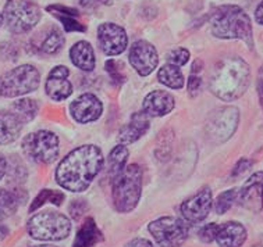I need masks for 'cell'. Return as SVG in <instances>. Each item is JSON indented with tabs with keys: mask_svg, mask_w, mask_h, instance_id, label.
<instances>
[{
	"mask_svg": "<svg viewBox=\"0 0 263 247\" xmlns=\"http://www.w3.org/2000/svg\"><path fill=\"white\" fill-rule=\"evenodd\" d=\"M103 154L95 145H84L74 149L56 168V181L63 189L81 193L89 188L95 176L103 168Z\"/></svg>",
	"mask_w": 263,
	"mask_h": 247,
	"instance_id": "cell-1",
	"label": "cell"
},
{
	"mask_svg": "<svg viewBox=\"0 0 263 247\" xmlns=\"http://www.w3.org/2000/svg\"><path fill=\"white\" fill-rule=\"evenodd\" d=\"M251 84V68L241 57H226L217 63L211 74L212 93L224 100L234 101L244 95Z\"/></svg>",
	"mask_w": 263,
	"mask_h": 247,
	"instance_id": "cell-2",
	"label": "cell"
},
{
	"mask_svg": "<svg viewBox=\"0 0 263 247\" xmlns=\"http://www.w3.org/2000/svg\"><path fill=\"white\" fill-rule=\"evenodd\" d=\"M211 29L216 38L241 39L249 48L254 46L251 18L239 6H220L212 15Z\"/></svg>",
	"mask_w": 263,
	"mask_h": 247,
	"instance_id": "cell-3",
	"label": "cell"
},
{
	"mask_svg": "<svg viewBox=\"0 0 263 247\" xmlns=\"http://www.w3.org/2000/svg\"><path fill=\"white\" fill-rule=\"evenodd\" d=\"M142 190V170L129 164L111 181V195L119 213H129L137 207Z\"/></svg>",
	"mask_w": 263,
	"mask_h": 247,
	"instance_id": "cell-4",
	"label": "cell"
},
{
	"mask_svg": "<svg viewBox=\"0 0 263 247\" xmlns=\"http://www.w3.org/2000/svg\"><path fill=\"white\" fill-rule=\"evenodd\" d=\"M27 231L32 239L43 242H58L71 232V221L67 215L56 211H42L32 215L27 223Z\"/></svg>",
	"mask_w": 263,
	"mask_h": 247,
	"instance_id": "cell-5",
	"label": "cell"
},
{
	"mask_svg": "<svg viewBox=\"0 0 263 247\" xmlns=\"http://www.w3.org/2000/svg\"><path fill=\"white\" fill-rule=\"evenodd\" d=\"M42 17V11L35 0H7L3 18L13 33H27L34 29Z\"/></svg>",
	"mask_w": 263,
	"mask_h": 247,
	"instance_id": "cell-6",
	"label": "cell"
},
{
	"mask_svg": "<svg viewBox=\"0 0 263 247\" xmlns=\"http://www.w3.org/2000/svg\"><path fill=\"white\" fill-rule=\"evenodd\" d=\"M41 84V74L31 64H23L0 75V96L18 97L35 92Z\"/></svg>",
	"mask_w": 263,
	"mask_h": 247,
	"instance_id": "cell-7",
	"label": "cell"
},
{
	"mask_svg": "<svg viewBox=\"0 0 263 247\" xmlns=\"http://www.w3.org/2000/svg\"><path fill=\"white\" fill-rule=\"evenodd\" d=\"M21 149L31 161L52 164L60 153V142L56 133L50 131H36L23 139Z\"/></svg>",
	"mask_w": 263,
	"mask_h": 247,
	"instance_id": "cell-8",
	"label": "cell"
},
{
	"mask_svg": "<svg viewBox=\"0 0 263 247\" xmlns=\"http://www.w3.org/2000/svg\"><path fill=\"white\" fill-rule=\"evenodd\" d=\"M149 232L160 247H180L188 238V225L176 217H162L149 223Z\"/></svg>",
	"mask_w": 263,
	"mask_h": 247,
	"instance_id": "cell-9",
	"label": "cell"
},
{
	"mask_svg": "<svg viewBox=\"0 0 263 247\" xmlns=\"http://www.w3.org/2000/svg\"><path fill=\"white\" fill-rule=\"evenodd\" d=\"M239 113L235 107H221L212 113L206 122V135L213 143H223L234 135Z\"/></svg>",
	"mask_w": 263,
	"mask_h": 247,
	"instance_id": "cell-10",
	"label": "cell"
},
{
	"mask_svg": "<svg viewBox=\"0 0 263 247\" xmlns=\"http://www.w3.org/2000/svg\"><path fill=\"white\" fill-rule=\"evenodd\" d=\"M98 42L106 56H119L128 45L125 29L113 23H105L98 28Z\"/></svg>",
	"mask_w": 263,
	"mask_h": 247,
	"instance_id": "cell-11",
	"label": "cell"
},
{
	"mask_svg": "<svg viewBox=\"0 0 263 247\" xmlns=\"http://www.w3.org/2000/svg\"><path fill=\"white\" fill-rule=\"evenodd\" d=\"M128 58L131 66L141 76L151 75L159 63L156 49L146 40H137L129 49Z\"/></svg>",
	"mask_w": 263,
	"mask_h": 247,
	"instance_id": "cell-12",
	"label": "cell"
},
{
	"mask_svg": "<svg viewBox=\"0 0 263 247\" xmlns=\"http://www.w3.org/2000/svg\"><path fill=\"white\" fill-rule=\"evenodd\" d=\"M212 190L203 188L196 195L185 200L181 204V214L187 222L199 223L209 215L212 210Z\"/></svg>",
	"mask_w": 263,
	"mask_h": 247,
	"instance_id": "cell-13",
	"label": "cell"
},
{
	"mask_svg": "<svg viewBox=\"0 0 263 247\" xmlns=\"http://www.w3.org/2000/svg\"><path fill=\"white\" fill-rule=\"evenodd\" d=\"M103 113V105L95 95L84 93L78 96L70 105V114L77 122L88 123L101 118Z\"/></svg>",
	"mask_w": 263,
	"mask_h": 247,
	"instance_id": "cell-14",
	"label": "cell"
},
{
	"mask_svg": "<svg viewBox=\"0 0 263 247\" xmlns=\"http://www.w3.org/2000/svg\"><path fill=\"white\" fill-rule=\"evenodd\" d=\"M237 201L254 213L263 209V172H256L245 182L242 189L238 190Z\"/></svg>",
	"mask_w": 263,
	"mask_h": 247,
	"instance_id": "cell-15",
	"label": "cell"
},
{
	"mask_svg": "<svg viewBox=\"0 0 263 247\" xmlns=\"http://www.w3.org/2000/svg\"><path fill=\"white\" fill-rule=\"evenodd\" d=\"M68 71L67 67L58 66L49 72L48 79L45 84V91L46 95L54 101H62L70 97L72 93L71 82L68 81Z\"/></svg>",
	"mask_w": 263,
	"mask_h": 247,
	"instance_id": "cell-16",
	"label": "cell"
},
{
	"mask_svg": "<svg viewBox=\"0 0 263 247\" xmlns=\"http://www.w3.org/2000/svg\"><path fill=\"white\" fill-rule=\"evenodd\" d=\"M176 106L174 97L166 91H153L145 97L142 110L149 117H163L172 113Z\"/></svg>",
	"mask_w": 263,
	"mask_h": 247,
	"instance_id": "cell-17",
	"label": "cell"
},
{
	"mask_svg": "<svg viewBox=\"0 0 263 247\" xmlns=\"http://www.w3.org/2000/svg\"><path fill=\"white\" fill-rule=\"evenodd\" d=\"M247 229L242 223L229 221L219 225L216 242L220 247H241L247 240Z\"/></svg>",
	"mask_w": 263,
	"mask_h": 247,
	"instance_id": "cell-18",
	"label": "cell"
},
{
	"mask_svg": "<svg viewBox=\"0 0 263 247\" xmlns=\"http://www.w3.org/2000/svg\"><path fill=\"white\" fill-rule=\"evenodd\" d=\"M151 122H149V115L145 114L144 111L135 113L128 123H125L123 128L120 129L119 142L123 145L137 142L139 138H142L145 133L148 132Z\"/></svg>",
	"mask_w": 263,
	"mask_h": 247,
	"instance_id": "cell-19",
	"label": "cell"
},
{
	"mask_svg": "<svg viewBox=\"0 0 263 247\" xmlns=\"http://www.w3.org/2000/svg\"><path fill=\"white\" fill-rule=\"evenodd\" d=\"M63 45H64V35L56 27L38 33V36L34 39L35 50L42 54H56L62 50Z\"/></svg>",
	"mask_w": 263,
	"mask_h": 247,
	"instance_id": "cell-20",
	"label": "cell"
},
{
	"mask_svg": "<svg viewBox=\"0 0 263 247\" xmlns=\"http://www.w3.org/2000/svg\"><path fill=\"white\" fill-rule=\"evenodd\" d=\"M24 122L13 111H0V145L17 140Z\"/></svg>",
	"mask_w": 263,
	"mask_h": 247,
	"instance_id": "cell-21",
	"label": "cell"
},
{
	"mask_svg": "<svg viewBox=\"0 0 263 247\" xmlns=\"http://www.w3.org/2000/svg\"><path fill=\"white\" fill-rule=\"evenodd\" d=\"M70 58H71L72 64L82 71L89 72L95 68V52L92 49L91 43L85 42V40L77 42L70 49Z\"/></svg>",
	"mask_w": 263,
	"mask_h": 247,
	"instance_id": "cell-22",
	"label": "cell"
},
{
	"mask_svg": "<svg viewBox=\"0 0 263 247\" xmlns=\"http://www.w3.org/2000/svg\"><path fill=\"white\" fill-rule=\"evenodd\" d=\"M102 240H103V236H102L101 229L98 228L93 219L88 218L82 223L81 228L78 229L72 247H95Z\"/></svg>",
	"mask_w": 263,
	"mask_h": 247,
	"instance_id": "cell-23",
	"label": "cell"
},
{
	"mask_svg": "<svg viewBox=\"0 0 263 247\" xmlns=\"http://www.w3.org/2000/svg\"><path fill=\"white\" fill-rule=\"evenodd\" d=\"M46 10L60 19V23H62L67 32H84L85 31V27L80 24L76 19V17L78 15V11L76 9H70V7L58 5L49 6Z\"/></svg>",
	"mask_w": 263,
	"mask_h": 247,
	"instance_id": "cell-24",
	"label": "cell"
},
{
	"mask_svg": "<svg viewBox=\"0 0 263 247\" xmlns=\"http://www.w3.org/2000/svg\"><path fill=\"white\" fill-rule=\"evenodd\" d=\"M158 79L160 84L170 89H181L184 86V75L180 67L167 63L158 71Z\"/></svg>",
	"mask_w": 263,
	"mask_h": 247,
	"instance_id": "cell-25",
	"label": "cell"
},
{
	"mask_svg": "<svg viewBox=\"0 0 263 247\" xmlns=\"http://www.w3.org/2000/svg\"><path fill=\"white\" fill-rule=\"evenodd\" d=\"M128 160V149L125 148L123 143L117 145L109 154V160H107V174L113 181L116 176L119 175L120 172H123L125 168V162Z\"/></svg>",
	"mask_w": 263,
	"mask_h": 247,
	"instance_id": "cell-26",
	"label": "cell"
},
{
	"mask_svg": "<svg viewBox=\"0 0 263 247\" xmlns=\"http://www.w3.org/2000/svg\"><path fill=\"white\" fill-rule=\"evenodd\" d=\"M21 199L17 192L0 189V221L9 218L18 209Z\"/></svg>",
	"mask_w": 263,
	"mask_h": 247,
	"instance_id": "cell-27",
	"label": "cell"
},
{
	"mask_svg": "<svg viewBox=\"0 0 263 247\" xmlns=\"http://www.w3.org/2000/svg\"><path fill=\"white\" fill-rule=\"evenodd\" d=\"M38 103L34 99H27V97L18 99L11 105V111L18 115L20 119L24 123L32 121L38 114Z\"/></svg>",
	"mask_w": 263,
	"mask_h": 247,
	"instance_id": "cell-28",
	"label": "cell"
},
{
	"mask_svg": "<svg viewBox=\"0 0 263 247\" xmlns=\"http://www.w3.org/2000/svg\"><path fill=\"white\" fill-rule=\"evenodd\" d=\"M48 201H50V203L54 205H60L63 201H64V195H63L62 192H56V190H42V192L36 196V199L34 200V203L31 205L29 211H35V210L39 209L41 205H43L45 203H48Z\"/></svg>",
	"mask_w": 263,
	"mask_h": 247,
	"instance_id": "cell-29",
	"label": "cell"
},
{
	"mask_svg": "<svg viewBox=\"0 0 263 247\" xmlns=\"http://www.w3.org/2000/svg\"><path fill=\"white\" fill-rule=\"evenodd\" d=\"M237 199H238V189H229L223 192L216 200V213L219 215L226 214L231 209V205L234 204V201H237Z\"/></svg>",
	"mask_w": 263,
	"mask_h": 247,
	"instance_id": "cell-30",
	"label": "cell"
},
{
	"mask_svg": "<svg viewBox=\"0 0 263 247\" xmlns=\"http://www.w3.org/2000/svg\"><path fill=\"white\" fill-rule=\"evenodd\" d=\"M168 63H172L174 66L182 67L184 64H187L190 60V52L187 49H174L173 52L168 53Z\"/></svg>",
	"mask_w": 263,
	"mask_h": 247,
	"instance_id": "cell-31",
	"label": "cell"
},
{
	"mask_svg": "<svg viewBox=\"0 0 263 247\" xmlns=\"http://www.w3.org/2000/svg\"><path fill=\"white\" fill-rule=\"evenodd\" d=\"M217 231H219V225L217 223H208L205 227H202L201 231H199V239L205 243L213 242V240H216Z\"/></svg>",
	"mask_w": 263,
	"mask_h": 247,
	"instance_id": "cell-32",
	"label": "cell"
},
{
	"mask_svg": "<svg viewBox=\"0 0 263 247\" xmlns=\"http://www.w3.org/2000/svg\"><path fill=\"white\" fill-rule=\"evenodd\" d=\"M106 70L107 72L110 74V78L113 79L116 85H121L123 82H124V75L119 71V68H117V63L115 60H109V61H106Z\"/></svg>",
	"mask_w": 263,
	"mask_h": 247,
	"instance_id": "cell-33",
	"label": "cell"
},
{
	"mask_svg": "<svg viewBox=\"0 0 263 247\" xmlns=\"http://www.w3.org/2000/svg\"><path fill=\"white\" fill-rule=\"evenodd\" d=\"M86 207H88V205H86L85 200H74L71 203V205H70V213H71L72 218H80V217L85 213Z\"/></svg>",
	"mask_w": 263,
	"mask_h": 247,
	"instance_id": "cell-34",
	"label": "cell"
},
{
	"mask_svg": "<svg viewBox=\"0 0 263 247\" xmlns=\"http://www.w3.org/2000/svg\"><path fill=\"white\" fill-rule=\"evenodd\" d=\"M202 79L201 76L196 75V74H191L190 76V81H188V93L191 96H196L198 92L201 89Z\"/></svg>",
	"mask_w": 263,
	"mask_h": 247,
	"instance_id": "cell-35",
	"label": "cell"
},
{
	"mask_svg": "<svg viewBox=\"0 0 263 247\" xmlns=\"http://www.w3.org/2000/svg\"><path fill=\"white\" fill-rule=\"evenodd\" d=\"M252 167V161L248 158H241L237 164H235L234 170H233V176L242 175L244 172H247Z\"/></svg>",
	"mask_w": 263,
	"mask_h": 247,
	"instance_id": "cell-36",
	"label": "cell"
},
{
	"mask_svg": "<svg viewBox=\"0 0 263 247\" xmlns=\"http://www.w3.org/2000/svg\"><path fill=\"white\" fill-rule=\"evenodd\" d=\"M125 247H153L152 243L149 242L148 239H142V238H138V239H134V240H131L125 244Z\"/></svg>",
	"mask_w": 263,
	"mask_h": 247,
	"instance_id": "cell-37",
	"label": "cell"
},
{
	"mask_svg": "<svg viewBox=\"0 0 263 247\" xmlns=\"http://www.w3.org/2000/svg\"><path fill=\"white\" fill-rule=\"evenodd\" d=\"M105 2H107V0H78V3L85 9H95V7L103 5Z\"/></svg>",
	"mask_w": 263,
	"mask_h": 247,
	"instance_id": "cell-38",
	"label": "cell"
},
{
	"mask_svg": "<svg viewBox=\"0 0 263 247\" xmlns=\"http://www.w3.org/2000/svg\"><path fill=\"white\" fill-rule=\"evenodd\" d=\"M255 19L256 23L260 25H263V0L259 3V6L256 7V11H255Z\"/></svg>",
	"mask_w": 263,
	"mask_h": 247,
	"instance_id": "cell-39",
	"label": "cell"
},
{
	"mask_svg": "<svg viewBox=\"0 0 263 247\" xmlns=\"http://www.w3.org/2000/svg\"><path fill=\"white\" fill-rule=\"evenodd\" d=\"M258 93L259 99H260V103L263 105V67L259 71V79H258Z\"/></svg>",
	"mask_w": 263,
	"mask_h": 247,
	"instance_id": "cell-40",
	"label": "cell"
},
{
	"mask_svg": "<svg viewBox=\"0 0 263 247\" xmlns=\"http://www.w3.org/2000/svg\"><path fill=\"white\" fill-rule=\"evenodd\" d=\"M6 172H7V161L3 154H0V181L5 178Z\"/></svg>",
	"mask_w": 263,
	"mask_h": 247,
	"instance_id": "cell-41",
	"label": "cell"
},
{
	"mask_svg": "<svg viewBox=\"0 0 263 247\" xmlns=\"http://www.w3.org/2000/svg\"><path fill=\"white\" fill-rule=\"evenodd\" d=\"M7 233H9V229L6 228V227H3V225H0V240L5 238Z\"/></svg>",
	"mask_w": 263,
	"mask_h": 247,
	"instance_id": "cell-42",
	"label": "cell"
},
{
	"mask_svg": "<svg viewBox=\"0 0 263 247\" xmlns=\"http://www.w3.org/2000/svg\"><path fill=\"white\" fill-rule=\"evenodd\" d=\"M3 23H5V18H3V14L0 13V28H2V25H3Z\"/></svg>",
	"mask_w": 263,
	"mask_h": 247,
	"instance_id": "cell-43",
	"label": "cell"
},
{
	"mask_svg": "<svg viewBox=\"0 0 263 247\" xmlns=\"http://www.w3.org/2000/svg\"><path fill=\"white\" fill-rule=\"evenodd\" d=\"M32 247H56V246H48V244H41V246H32Z\"/></svg>",
	"mask_w": 263,
	"mask_h": 247,
	"instance_id": "cell-44",
	"label": "cell"
},
{
	"mask_svg": "<svg viewBox=\"0 0 263 247\" xmlns=\"http://www.w3.org/2000/svg\"><path fill=\"white\" fill-rule=\"evenodd\" d=\"M260 247H263V239H262V243H260Z\"/></svg>",
	"mask_w": 263,
	"mask_h": 247,
	"instance_id": "cell-45",
	"label": "cell"
}]
</instances>
